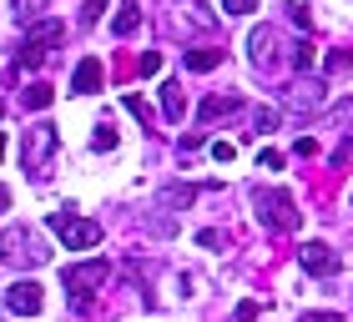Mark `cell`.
Masks as SVG:
<instances>
[{"label":"cell","instance_id":"cell-1","mask_svg":"<svg viewBox=\"0 0 353 322\" xmlns=\"http://www.w3.org/2000/svg\"><path fill=\"white\" fill-rule=\"evenodd\" d=\"M46 257H51V252H46V242L30 227H6V232H0V262H6V267H41Z\"/></svg>","mask_w":353,"mask_h":322},{"label":"cell","instance_id":"cell-2","mask_svg":"<svg viewBox=\"0 0 353 322\" xmlns=\"http://www.w3.org/2000/svg\"><path fill=\"white\" fill-rule=\"evenodd\" d=\"M248 51H252V66H258V76H278L293 66V56H288V41L278 36L272 25H258L248 36Z\"/></svg>","mask_w":353,"mask_h":322},{"label":"cell","instance_id":"cell-3","mask_svg":"<svg viewBox=\"0 0 353 322\" xmlns=\"http://www.w3.org/2000/svg\"><path fill=\"white\" fill-rule=\"evenodd\" d=\"M252 206H258L263 227H272V232H293L298 222H303L298 206H293V197L278 191V186H252Z\"/></svg>","mask_w":353,"mask_h":322},{"label":"cell","instance_id":"cell-4","mask_svg":"<svg viewBox=\"0 0 353 322\" xmlns=\"http://www.w3.org/2000/svg\"><path fill=\"white\" fill-rule=\"evenodd\" d=\"M56 147H61V131H56L51 121H36V126L21 136V161H26V171H30V176H46Z\"/></svg>","mask_w":353,"mask_h":322},{"label":"cell","instance_id":"cell-5","mask_svg":"<svg viewBox=\"0 0 353 322\" xmlns=\"http://www.w3.org/2000/svg\"><path fill=\"white\" fill-rule=\"evenodd\" d=\"M61 36H66V25L61 21H30L26 25V41H21V66L26 71H36V66H46V56H51V45H61Z\"/></svg>","mask_w":353,"mask_h":322},{"label":"cell","instance_id":"cell-6","mask_svg":"<svg viewBox=\"0 0 353 322\" xmlns=\"http://www.w3.org/2000/svg\"><path fill=\"white\" fill-rule=\"evenodd\" d=\"M51 232L66 242V247H76V252H86V247H96V242H101V227H96V222L71 217V212H51Z\"/></svg>","mask_w":353,"mask_h":322},{"label":"cell","instance_id":"cell-7","mask_svg":"<svg viewBox=\"0 0 353 322\" xmlns=\"http://www.w3.org/2000/svg\"><path fill=\"white\" fill-rule=\"evenodd\" d=\"M111 277V262L106 257H91V262H76V267H66L61 272V282H66V292H81V297H91L96 287H101Z\"/></svg>","mask_w":353,"mask_h":322},{"label":"cell","instance_id":"cell-8","mask_svg":"<svg viewBox=\"0 0 353 322\" xmlns=\"http://www.w3.org/2000/svg\"><path fill=\"white\" fill-rule=\"evenodd\" d=\"M298 262H303V272H313V277H333L343 262H339V252L328 247V242H303L298 247Z\"/></svg>","mask_w":353,"mask_h":322},{"label":"cell","instance_id":"cell-9","mask_svg":"<svg viewBox=\"0 0 353 322\" xmlns=\"http://www.w3.org/2000/svg\"><path fill=\"white\" fill-rule=\"evenodd\" d=\"M323 80H308V76H303V80H293V91H288V111H293V116H308V111H318V106H323Z\"/></svg>","mask_w":353,"mask_h":322},{"label":"cell","instance_id":"cell-10","mask_svg":"<svg viewBox=\"0 0 353 322\" xmlns=\"http://www.w3.org/2000/svg\"><path fill=\"white\" fill-rule=\"evenodd\" d=\"M41 287L36 282H15V287H6V312L10 317H36L41 312Z\"/></svg>","mask_w":353,"mask_h":322},{"label":"cell","instance_id":"cell-11","mask_svg":"<svg viewBox=\"0 0 353 322\" xmlns=\"http://www.w3.org/2000/svg\"><path fill=\"white\" fill-rule=\"evenodd\" d=\"M167 10H172V25H176V30H187V25H192V30H217V21L197 6V0H172Z\"/></svg>","mask_w":353,"mask_h":322},{"label":"cell","instance_id":"cell-12","mask_svg":"<svg viewBox=\"0 0 353 322\" xmlns=\"http://www.w3.org/2000/svg\"><path fill=\"white\" fill-rule=\"evenodd\" d=\"M232 111H243V96H232V91H222V96H207V101L197 106V121H217V116H232Z\"/></svg>","mask_w":353,"mask_h":322},{"label":"cell","instance_id":"cell-13","mask_svg":"<svg viewBox=\"0 0 353 322\" xmlns=\"http://www.w3.org/2000/svg\"><path fill=\"white\" fill-rule=\"evenodd\" d=\"M71 91H76V96L101 91V61H96V56H86L81 66H76V76H71Z\"/></svg>","mask_w":353,"mask_h":322},{"label":"cell","instance_id":"cell-14","mask_svg":"<svg viewBox=\"0 0 353 322\" xmlns=\"http://www.w3.org/2000/svg\"><path fill=\"white\" fill-rule=\"evenodd\" d=\"M162 116H167V121H182V116H187L182 80H162Z\"/></svg>","mask_w":353,"mask_h":322},{"label":"cell","instance_id":"cell-15","mask_svg":"<svg viewBox=\"0 0 353 322\" xmlns=\"http://www.w3.org/2000/svg\"><path fill=\"white\" fill-rule=\"evenodd\" d=\"M137 25H141V6H137V0H121V10H117V21H111V30H117V36H137Z\"/></svg>","mask_w":353,"mask_h":322},{"label":"cell","instance_id":"cell-16","mask_svg":"<svg viewBox=\"0 0 353 322\" xmlns=\"http://www.w3.org/2000/svg\"><path fill=\"white\" fill-rule=\"evenodd\" d=\"M228 51H217V45H202V51H187V71H217Z\"/></svg>","mask_w":353,"mask_h":322},{"label":"cell","instance_id":"cell-17","mask_svg":"<svg viewBox=\"0 0 353 322\" xmlns=\"http://www.w3.org/2000/svg\"><path fill=\"white\" fill-rule=\"evenodd\" d=\"M56 101V86H46V80H36V86H26V96H21V106L26 111H46Z\"/></svg>","mask_w":353,"mask_h":322},{"label":"cell","instance_id":"cell-18","mask_svg":"<svg viewBox=\"0 0 353 322\" xmlns=\"http://www.w3.org/2000/svg\"><path fill=\"white\" fill-rule=\"evenodd\" d=\"M10 10H15V21H21V25H30V21H41L46 0H10Z\"/></svg>","mask_w":353,"mask_h":322},{"label":"cell","instance_id":"cell-19","mask_svg":"<svg viewBox=\"0 0 353 322\" xmlns=\"http://www.w3.org/2000/svg\"><path fill=\"white\" fill-rule=\"evenodd\" d=\"M162 202H167V206H192V202H197V186H167Z\"/></svg>","mask_w":353,"mask_h":322},{"label":"cell","instance_id":"cell-20","mask_svg":"<svg viewBox=\"0 0 353 322\" xmlns=\"http://www.w3.org/2000/svg\"><path fill=\"white\" fill-rule=\"evenodd\" d=\"M91 151H117V131H111L106 121L96 126V136H91Z\"/></svg>","mask_w":353,"mask_h":322},{"label":"cell","instance_id":"cell-21","mask_svg":"<svg viewBox=\"0 0 353 322\" xmlns=\"http://www.w3.org/2000/svg\"><path fill=\"white\" fill-rule=\"evenodd\" d=\"M101 10H106V0H86V6H81V25H96Z\"/></svg>","mask_w":353,"mask_h":322},{"label":"cell","instance_id":"cell-22","mask_svg":"<svg viewBox=\"0 0 353 322\" xmlns=\"http://www.w3.org/2000/svg\"><path fill=\"white\" fill-rule=\"evenodd\" d=\"M252 121H258V131H272V126L283 121V111H272V106H263V111H258V116H252Z\"/></svg>","mask_w":353,"mask_h":322},{"label":"cell","instance_id":"cell-23","mask_svg":"<svg viewBox=\"0 0 353 322\" xmlns=\"http://www.w3.org/2000/svg\"><path fill=\"white\" fill-rule=\"evenodd\" d=\"M258 167H263V171H283V151H272V147L258 151Z\"/></svg>","mask_w":353,"mask_h":322},{"label":"cell","instance_id":"cell-24","mask_svg":"<svg viewBox=\"0 0 353 322\" xmlns=\"http://www.w3.org/2000/svg\"><path fill=\"white\" fill-rule=\"evenodd\" d=\"M222 10H228V15H252L258 0H222Z\"/></svg>","mask_w":353,"mask_h":322},{"label":"cell","instance_id":"cell-25","mask_svg":"<svg viewBox=\"0 0 353 322\" xmlns=\"http://www.w3.org/2000/svg\"><path fill=\"white\" fill-rule=\"evenodd\" d=\"M126 111H132V116H141V121H147V126H152V106H147V101H141V96H126Z\"/></svg>","mask_w":353,"mask_h":322},{"label":"cell","instance_id":"cell-26","mask_svg":"<svg viewBox=\"0 0 353 322\" xmlns=\"http://www.w3.org/2000/svg\"><path fill=\"white\" fill-rule=\"evenodd\" d=\"M157 71H162V51H147L141 56V76H157Z\"/></svg>","mask_w":353,"mask_h":322},{"label":"cell","instance_id":"cell-27","mask_svg":"<svg viewBox=\"0 0 353 322\" xmlns=\"http://www.w3.org/2000/svg\"><path fill=\"white\" fill-rule=\"evenodd\" d=\"M288 10H293V25H298V30H308V25H313V15H308V6H288Z\"/></svg>","mask_w":353,"mask_h":322},{"label":"cell","instance_id":"cell-28","mask_svg":"<svg viewBox=\"0 0 353 322\" xmlns=\"http://www.w3.org/2000/svg\"><path fill=\"white\" fill-rule=\"evenodd\" d=\"M197 242H202V247H222L228 237H222V232H197Z\"/></svg>","mask_w":353,"mask_h":322},{"label":"cell","instance_id":"cell-29","mask_svg":"<svg viewBox=\"0 0 353 322\" xmlns=\"http://www.w3.org/2000/svg\"><path fill=\"white\" fill-rule=\"evenodd\" d=\"M0 206H10V191H6V186H0Z\"/></svg>","mask_w":353,"mask_h":322},{"label":"cell","instance_id":"cell-30","mask_svg":"<svg viewBox=\"0 0 353 322\" xmlns=\"http://www.w3.org/2000/svg\"><path fill=\"white\" fill-rule=\"evenodd\" d=\"M0 161H6V136H0Z\"/></svg>","mask_w":353,"mask_h":322}]
</instances>
